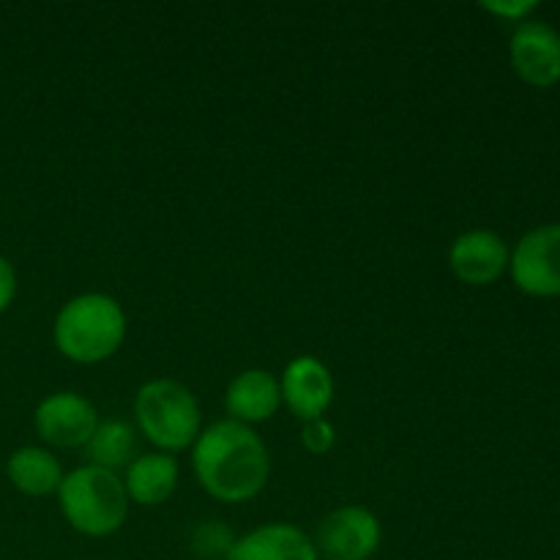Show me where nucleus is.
Instances as JSON below:
<instances>
[{"label":"nucleus","mask_w":560,"mask_h":560,"mask_svg":"<svg viewBox=\"0 0 560 560\" xmlns=\"http://www.w3.org/2000/svg\"><path fill=\"white\" fill-rule=\"evenodd\" d=\"M195 474L202 490L222 503H244L266 487L268 452L260 438L238 421H219L195 441Z\"/></svg>","instance_id":"1"},{"label":"nucleus","mask_w":560,"mask_h":560,"mask_svg":"<svg viewBox=\"0 0 560 560\" xmlns=\"http://www.w3.org/2000/svg\"><path fill=\"white\" fill-rule=\"evenodd\" d=\"M124 337L126 315L109 295H77L55 317V348L77 364H98L109 359Z\"/></svg>","instance_id":"2"},{"label":"nucleus","mask_w":560,"mask_h":560,"mask_svg":"<svg viewBox=\"0 0 560 560\" xmlns=\"http://www.w3.org/2000/svg\"><path fill=\"white\" fill-rule=\"evenodd\" d=\"M58 498L71 528L93 539L113 536L129 517V495L124 481L113 470L96 465H85L63 476Z\"/></svg>","instance_id":"3"},{"label":"nucleus","mask_w":560,"mask_h":560,"mask_svg":"<svg viewBox=\"0 0 560 560\" xmlns=\"http://www.w3.org/2000/svg\"><path fill=\"white\" fill-rule=\"evenodd\" d=\"M137 424L153 446L164 452L189 448L200 438V408L186 386L175 381H151L137 392Z\"/></svg>","instance_id":"4"},{"label":"nucleus","mask_w":560,"mask_h":560,"mask_svg":"<svg viewBox=\"0 0 560 560\" xmlns=\"http://www.w3.org/2000/svg\"><path fill=\"white\" fill-rule=\"evenodd\" d=\"M509 268L523 293L536 299L560 295V224H545L523 235L509 257Z\"/></svg>","instance_id":"5"},{"label":"nucleus","mask_w":560,"mask_h":560,"mask_svg":"<svg viewBox=\"0 0 560 560\" xmlns=\"http://www.w3.org/2000/svg\"><path fill=\"white\" fill-rule=\"evenodd\" d=\"M312 545L328 560H366L381 545V523L361 506L337 509L317 525Z\"/></svg>","instance_id":"6"},{"label":"nucleus","mask_w":560,"mask_h":560,"mask_svg":"<svg viewBox=\"0 0 560 560\" xmlns=\"http://www.w3.org/2000/svg\"><path fill=\"white\" fill-rule=\"evenodd\" d=\"M98 427L96 408L74 392H58L36 408V432L58 448L88 446Z\"/></svg>","instance_id":"7"},{"label":"nucleus","mask_w":560,"mask_h":560,"mask_svg":"<svg viewBox=\"0 0 560 560\" xmlns=\"http://www.w3.org/2000/svg\"><path fill=\"white\" fill-rule=\"evenodd\" d=\"M512 66L534 88H552L560 82V33L545 22H523L514 31Z\"/></svg>","instance_id":"8"},{"label":"nucleus","mask_w":560,"mask_h":560,"mask_svg":"<svg viewBox=\"0 0 560 560\" xmlns=\"http://www.w3.org/2000/svg\"><path fill=\"white\" fill-rule=\"evenodd\" d=\"M448 266L454 277L463 279L465 284H474V288L492 284L509 268L506 241L492 230L463 233L448 252Z\"/></svg>","instance_id":"9"},{"label":"nucleus","mask_w":560,"mask_h":560,"mask_svg":"<svg viewBox=\"0 0 560 560\" xmlns=\"http://www.w3.org/2000/svg\"><path fill=\"white\" fill-rule=\"evenodd\" d=\"M279 388H282V399L288 402V408L301 421L323 419V413H326L334 399L331 372L326 370L323 361L312 359V355H301V359L290 361Z\"/></svg>","instance_id":"10"},{"label":"nucleus","mask_w":560,"mask_h":560,"mask_svg":"<svg viewBox=\"0 0 560 560\" xmlns=\"http://www.w3.org/2000/svg\"><path fill=\"white\" fill-rule=\"evenodd\" d=\"M224 560H317V550L295 525L271 523L235 539Z\"/></svg>","instance_id":"11"},{"label":"nucleus","mask_w":560,"mask_h":560,"mask_svg":"<svg viewBox=\"0 0 560 560\" xmlns=\"http://www.w3.org/2000/svg\"><path fill=\"white\" fill-rule=\"evenodd\" d=\"M282 388L266 370H246L235 377L224 394V408L238 424H260L279 410Z\"/></svg>","instance_id":"12"},{"label":"nucleus","mask_w":560,"mask_h":560,"mask_svg":"<svg viewBox=\"0 0 560 560\" xmlns=\"http://www.w3.org/2000/svg\"><path fill=\"white\" fill-rule=\"evenodd\" d=\"M126 495L142 506H162L178 487V463L170 454H142L126 468Z\"/></svg>","instance_id":"13"},{"label":"nucleus","mask_w":560,"mask_h":560,"mask_svg":"<svg viewBox=\"0 0 560 560\" xmlns=\"http://www.w3.org/2000/svg\"><path fill=\"white\" fill-rule=\"evenodd\" d=\"M5 474H9L11 485L16 490L33 498L58 492L60 481H63V470H60V463L55 459V454L36 446H25L11 454L9 463H5Z\"/></svg>","instance_id":"14"},{"label":"nucleus","mask_w":560,"mask_h":560,"mask_svg":"<svg viewBox=\"0 0 560 560\" xmlns=\"http://www.w3.org/2000/svg\"><path fill=\"white\" fill-rule=\"evenodd\" d=\"M88 457L96 468L120 470L129 468L137 459V435L135 427L120 419H107L96 427L93 438L88 441Z\"/></svg>","instance_id":"15"},{"label":"nucleus","mask_w":560,"mask_h":560,"mask_svg":"<svg viewBox=\"0 0 560 560\" xmlns=\"http://www.w3.org/2000/svg\"><path fill=\"white\" fill-rule=\"evenodd\" d=\"M235 545L233 530L228 528L219 520H208V523H200L191 534V552L206 560H217V558H228L230 550Z\"/></svg>","instance_id":"16"},{"label":"nucleus","mask_w":560,"mask_h":560,"mask_svg":"<svg viewBox=\"0 0 560 560\" xmlns=\"http://www.w3.org/2000/svg\"><path fill=\"white\" fill-rule=\"evenodd\" d=\"M334 427L326 419L304 421V432H301V443L310 448L312 454H326L334 446Z\"/></svg>","instance_id":"17"},{"label":"nucleus","mask_w":560,"mask_h":560,"mask_svg":"<svg viewBox=\"0 0 560 560\" xmlns=\"http://www.w3.org/2000/svg\"><path fill=\"white\" fill-rule=\"evenodd\" d=\"M487 11H492V14L503 16V20H520L523 22L525 16L530 14V11L536 9L534 0H512V3H506V0H498V3H485Z\"/></svg>","instance_id":"18"},{"label":"nucleus","mask_w":560,"mask_h":560,"mask_svg":"<svg viewBox=\"0 0 560 560\" xmlns=\"http://www.w3.org/2000/svg\"><path fill=\"white\" fill-rule=\"evenodd\" d=\"M14 295H16L14 266H11V262L0 255V315L9 310L11 301H14Z\"/></svg>","instance_id":"19"}]
</instances>
